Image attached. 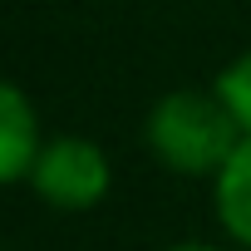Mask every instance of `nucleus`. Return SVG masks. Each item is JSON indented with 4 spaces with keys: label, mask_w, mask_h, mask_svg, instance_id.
Returning <instances> with one entry per match:
<instances>
[{
    "label": "nucleus",
    "mask_w": 251,
    "mask_h": 251,
    "mask_svg": "<svg viewBox=\"0 0 251 251\" xmlns=\"http://www.w3.org/2000/svg\"><path fill=\"white\" fill-rule=\"evenodd\" d=\"M212 207H217L222 231L251 251V138H241V148L212 177Z\"/></svg>",
    "instance_id": "20e7f679"
},
{
    "label": "nucleus",
    "mask_w": 251,
    "mask_h": 251,
    "mask_svg": "<svg viewBox=\"0 0 251 251\" xmlns=\"http://www.w3.org/2000/svg\"><path fill=\"white\" fill-rule=\"evenodd\" d=\"M168 251H222V246H207V241H182V246H168Z\"/></svg>",
    "instance_id": "423d86ee"
},
{
    "label": "nucleus",
    "mask_w": 251,
    "mask_h": 251,
    "mask_svg": "<svg viewBox=\"0 0 251 251\" xmlns=\"http://www.w3.org/2000/svg\"><path fill=\"white\" fill-rule=\"evenodd\" d=\"M108 182H113V168H108V153L94 143V138H79V133H64V138H50L35 158V173H30V187L45 207L54 212H89L108 197Z\"/></svg>",
    "instance_id": "f03ea898"
},
{
    "label": "nucleus",
    "mask_w": 251,
    "mask_h": 251,
    "mask_svg": "<svg viewBox=\"0 0 251 251\" xmlns=\"http://www.w3.org/2000/svg\"><path fill=\"white\" fill-rule=\"evenodd\" d=\"M40 148H45V138H40V118H35L30 94L10 79H0V187L30 177Z\"/></svg>",
    "instance_id": "7ed1b4c3"
},
{
    "label": "nucleus",
    "mask_w": 251,
    "mask_h": 251,
    "mask_svg": "<svg viewBox=\"0 0 251 251\" xmlns=\"http://www.w3.org/2000/svg\"><path fill=\"white\" fill-rule=\"evenodd\" d=\"M217 94H222V103L231 108V118H236V128L251 138V50H241L222 74H217V84H212Z\"/></svg>",
    "instance_id": "39448f33"
},
{
    "label": "nucleus",
    "mask_w": 251,
    "mask_h": 251,
    "mask_svg": "<svg viewBox=\"0 0 251 251\" xmlns=\"http://www.w3.org/2000/svg\"><path fill=\"white\" fill-rule=\"evenodd\" d=\"M241 128L217 89H173L148 113V148L168 173L217 177L241 148Z\"/></svg>",
    "instance_id": "f257e3e1"
}]
</instances>
